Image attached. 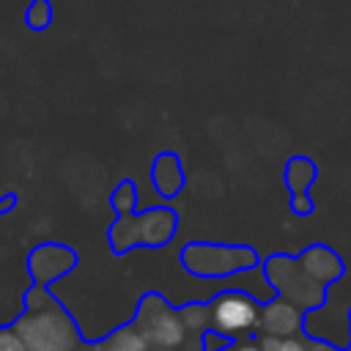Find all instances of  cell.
Returning <instances> with one entry per match:
<instances>
[{
  "label": "cell",
  "mask_w": 351,
  "mask_h": 351,
  "mask_svg": "<svg viewBox=\"0 0 351 351\" xmlns=\"http://www.w3.org/2000/svg\"><path fill=\"white\" fill-rule=\"evenodd\" d=\"M80 351H148V343L145 337L137 332L134 324H126V326H118L112 335H107L104 340L99 343H90V346H82Z\"/></svg>",
  "instance_id": "obj_8"
},
{
  "label": "cell",
  "mask_w": 351,
  "mask_h": 351,
  "mask_svg": "<svg viewBox=\"0 0 351 351\" xmlns=\"http://www.w3.org/2000/svg\"><path fill=\"white\" fill-rule=\"evenodd\" d=\"M25 22L33 30H44L52 22V3L49 0H33L30 8H27V14H25Z\"/></svg>",
  "instance_id": "obj_10"
},
{
  "label": "cell",
  "mask_w": 351,
  "mask_h": 351,
  "mask_svg": "<svg viewBox=\"0 0 351 351\" xmlns=\"http://www.w3.org/2000/svg\"><path fill=\"white\" fill-rule=\"evenodd\" d=\"M14 203H16V195H5V197L0 200V214H8V211H11L8 206H14Z\"/></svg>",
  "instance_id": "obj_15"
},
{
  "label": "cell",
  "mask_w": 351,
  "mask_h": 351,
  "mask_svg": "<svg viewBox=\"0 0 351 351\" xmlns=\"http://www.w3.org/2000/svg\"><path fill=\"white\" fill-rule=\"evenodd\" d=\"M0 351H27L25 340L16 335L14 326H0Z\"/></svg>",
  "instance_id": "obj_13"
},
{
  "label": "cell",
  "mask_w": 351,
  "mask_h": 351,
  "mask_svg": "<svg viewBox=\"0 0 351 351\" xmlns=\"http://www.w3.org/2000/svg\"><path fill=\"white\" fill-rule=\"evenodd\" d=\"M261 348L263 351H307V346L296 337H261Z\"/></svg>",
  "instance_id": "obj_12"
},
{
  "label": "cell",
  "mask_w": 351,
  "mask_h": 351,
  "mask_svg": "<svg viewBox=\"0 0 351 351\" xmlns=\"http://www.w3.org/2000/svg\"><path fill=\"white\" fill-rule=\"evenodd\" d=\"M181 263L197 277H225L228 271L255 266V255L244 247H217V244H186L181 250Z\"/></svg>",
  "instance_id": "obj_4"
},
{
  "label": "cell",
  "mask_w": 351,
  "mask_h": 351,
  "mask_svg": "<svg viewBox=\"0 0 351 351\" xmlns=\"http://www.w3.org/2000/svg\"><path fill=\"white\" fill-rule=\"evenodd\" d=\"M261 329L269 337H293L299 329V313L285 302H274L261 313Z\"/></svg>",
  "instance_id": "obj_7"
},
{
  "label": "cell",
  "mask_w": 351,
  "mask_h": 351,
  "mask_svg": "<svg viewBox=\"0 0 351 351\" xmlns=\"http://www.w3.org/2000/svg\"><path fill=\"white\" fill-rule=\"evenodd\" d=\"M77 266V255L71 247L63 244H38L33 247L30 258H27V271L33 277V285H52L55 280H60L63 274H69Z\"/></svg>",
  "instance_id": "obj_6"
},
{
  "label": "cell",
  "mask_w": 351,
  "mask_h": 351,
  "mask_svg": "<svg viewBox=\"0 0 351 351\" xmlns=\"http://www.w3.org/2000/svg\"><path fill=\"white\" fill-rule=\"evenodd\" d=\"M184 310H173L162 296L148 293L137 304L134 326L145 337V343L156 351H178L186 343L189 321L184 318Z\"/></svg>",
  "instance_id": "obj_2"
},
{
  "label": "cell",
  "mask_w": 351,
  "mask_h": 351,
  "mask_svg": "<svg viewBox=\"0 0 351 351\" xmlns=\"http://www.w3.org/2000/svg\"><path fill=\"white\" fill-rule=\"evenodd\" d=\"M151 178L162 195H176L184 186V173H181L178 156L176 154H159L154 167H151Z\"/></svg>",
  "instance_id": "obj_9"
},
{
  "label": "cell",
  "mask_w": 351,
  "mask_h": 351,
  "mask_svg": "<svg viewBox=\"0 0 351 351\" xmlns=\"http://www.w3.org/2000/svg\"><path fill=\"white\" fill-rule=\"evenodd\" d=\"M112 203H115V208H118V214L123 217V214H134V206H137V192H134V181H123L121 186H118V192L112 195Z\"/></svg>",
  "instance_id": "obj_11"
},
{
  "label": "cell",
  "mask_w": 351,
  "mask_h": 351,
  "mask_svg": "<svg viewBox=\"0 0 351 351\" xmlns=\"http://www.w3.org/2000/svg\"><path fill=\"white\" fill-rule=\"evenodd\" d=\"M211 332L222 337H236L261 326V307L244 291H225L208 307Z\"/></svg>",
  "instance_id": "obj_5"
},
{
  "label": "cell",
  "mask_w": 351,
  "mask_h": 351,
  "mask_svg": "<svg viewBox=\"0 0 351 351\" xmlns=\"http://www.w3.org/2000/svg\"><path fill=\"white\" fill-rule=\"evenodd\" d=\"M219 351H263V348H261V343H228Z\"/></svg>",
  "instance_id": "obj_14"
},
{
  "label": "cell",
  "mask_w": 351,
  "mask_h": 351,
  "mask_svg": "<svg viewBox=\"0 0 351 351\" xmlns=\"http://www.w3.org/2000/svg\"><path fill=\"white\" fill-rule=\"evenodd\" d=\"M27 351H77L82 348L74 318L55 302L47 285H33L25 296V310L14 321Z\"/></svg>",
  "instance_id": "obj_1"
},
{
  "label": "cell",
  "mask_w": 351,
  "mask_h": 351,
  "mask_svg": "<svg viewBox=\"0 0 351 351\" xmlns=\"http://www.w3.org/2000/svg\"><path fill=\"white\" fill-rule=\"evenodd\" d=\"M178 217L167 208V206H156L140 217H118V222L110 230V244L115 252H123L126 247H162L170 241V236L176 233Z\"/></svg>",
  "instance_id": "obj_3"
}]
</instances>
